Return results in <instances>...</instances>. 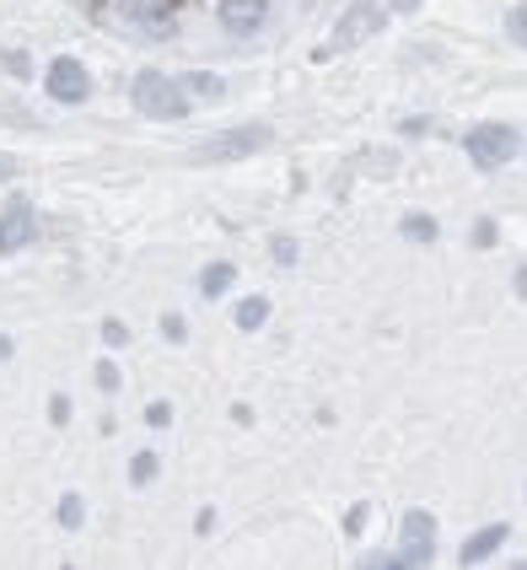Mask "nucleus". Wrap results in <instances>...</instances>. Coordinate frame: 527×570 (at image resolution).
I'll return each mask as SVG.
<instances>
[{
  "label": "nucleus",
  "mask_w": 527,
  "mask_h": 570,
  "mask_svg": "<svg viewBox=\"0 0 527 570\" xmlns=\"http://www.w3.org/2000/svg\"><path fill=\"white\" fill-rule=\"evenodd\" d=\"M382 17H388V6H382V0H356V6L345 11V22L334 28V39H328L318 54H334V49H350V43L371 39V33L382 28Z\"/></svg>",
  "instance_id": "20e7f679"
},
{
  "label": "nucleus",
  "mask_w": 527,
  "mask_h": 570,
  "mask_svg": "<svg viewBox=\"0 0 527 570\" xmlns=\"http://www.w3.org/2000/svg\"><path fill=\"white\" fill-rule=\"evenodd\" d=\"M189 92H200V97H221V82H215V76H189Z\"/></svg>",
  "instance_id": "dca6fc26"
},
{
  "label": "nucleus",
  "mask_w": 527,
  "mask_h": 570,
  "mask_svg": "<svg viewBox=\"0 0 527 570\" xmlns=\"http://www.w3.org/2000/svg\"><path fill=\"white\" fill-rule=\"evenodd\" d=\"M28 243H33V204L17 194V200L0 210V253H17V247H28Z\"/></svg>",
  "instance_id": "0eeeda50"
},
{
  "label": "nucleus",
  "mask_w": 527,
  "mask_h": 570,
  "mask_svg": "<svg viewBox=\"0 0 527 570\" xmlns=\"http://www.w3.org/2000/svg\"><path fill=\"white\" fill-rule=\"evenodd\" d=\"M60 522H65V528H82V500H76V495L60 500Z\"/></svg>",
  "instance_id": "2eb2a0df"
},
{
  "label": "nucleus",
  "mask_w": 527,
  "mask_h": 570,
  "mask_svg": "<svg viewBox=\"0 0 527 570\" xmlns=\"http://www.w3.org/2000/svg\"><path fill=\"white\" fill-rule=\"evenodd\" d=\"M162 6H189V0H162Z\"/></svg>",
  "instance_id": "c85d7f7f"
},
{
  "label": "nucleus",
  "mask_w": 527,
  "mask_h": 570,
  "mask_svg": "<svg viewBox=\"0 0 527 570\" xmlns=\"http://www.w3.org/2000/svg\"><path fill=\"white\" fill-rule=\"evenodd\" d=\"M404 6H414V0H404Z\"/></svg>",
  "instance_id": "c756f323"
},
{
  "label": "nucleus",
  "mask_w": 527,
  "mask_h": 570,
  "mask_svg": "<svg viewBox=\"0 0 527 570\" xmlns=\"http://www.w3.org/2000/svg\"><path fill=\"white\" fill-rule=\"evenodd\" d=\"M232 281H238V270H232V264H210V270L200 275V291L215 302V296H226V291H232Z\"/></svg>",
  "instance_id": "9b49d317"
},
{
  "label": "nucleus",
  "mask_w": 527,
  "mask_h": 570,
  "mask_svg": "<svg viewBox=\"0 0 527 570\" xmlns=\"http://www.w3.org/2000/svg\"><path fill=\"white\" fill-rule=\"evenodd\" d=\"M0 71H11V76H28V54H0Z\"/></svg>",
  "instance_id": "6ab92c4d"
},
{
  "label": "nucleus",
  "mask_w": 527,
  "mask_h": 570,
  "mask_svg": "<svg viewBox=\"0 0 527 570\" xmlns=\"http://www.w3.org/2000/svg\"><path fill=\"white\" fill-rule=\"evenodd\" d=\"M146 420H151V425H167V420H172V404H151L146 409Z\"/></svg>",
  "instance_id": "5701e85b"
},
{
  "label": "nucleus",
  "mask_w": 527,
  "mask_h": 570,
  "mask_svg": "<svg viewBox=\"0 0 527 570\" xmlns=\"http://www.w3.org/2000/svg\"><path fill=\"white\" fill-rule=\"evenodd\" d=\"M97 388H103V393H114V388H119V367H114V361H103V367H97Z\"/></svg>",
  "instance_id": "a211bd4d"
},
{
  "label": "nucleus",
  "mask_w": 527,
  "mask_h": 570,
  "mask_svg": "<svg viewBox=\"0 0 527 570\" xmlns=\"http://www.w3.org/2000/svg\"><path fill=\"white\" fill-rule=\"evenodd\" d=\"M517 291H523V296H527V270H523V275H517Z\"/></svg>",
  "instance_id": "cd10ccee"
},
{
  "label": "nucleus",
  "mask_w": 527,
  "mask_h": 570,
  "mask_svg": "<svg viewBox=\"0 0 527 570\" xmlns=\"http://www.w3.org/2000/svg\"><path fill=\"white\" fill-rule=\"evenodd\" d=\"M135 108H140L146 119H183V114H189L183 86L167 82L162 71H140V76H135Z\"/></svg>",
  "instance_id": "f257e3e1"
},
{
  "label": "nucleus",
  "mask_w": 527,
  "mask_h": 570,
  "mask_svg": "<svg viewBox=\"0 0 527 570\" xmlns=\"http://www.w3.org/2000/svg\"><path fill=\"white\" fill-rule=\"evenodd\" d=\"M264 17H270V0H221V22L232 33H253Z\"/></svg>",
  "instance_id": "6e6552de"
},
{
  "label": "nucleus",
  "mask_w": 527,
  "mask_h": 570,
  "mask_svg": "<svg viewBox=\"0 0 527 570\" xmlns=\"http://www.w3.org/2000/svg\"><path fill=\"white\" fill-rule=\"evenodd\" d=\"M129 479H135V485H151V479H157V452H135Z\"/></svg>",
  "instance_id": "ddd939ff"
},
{
  "label": "nucleus",
  "mask_w": 527,
  "mask_h": 570,
  "mask_svg": "<svg viewBox=\"0 0 527 570\" xmlns=\"http://www.w3.org/2000/svg\"><path fill=\"white\" fill-rule=\"evenodd\" d=\"M506 28H512V39L517 43H527V6H517V11L506 17Z\"/></svg>",
  "instance_id": "f3484780"
},
{
  "label": "nucleus",
  "mask_w": 527,
  "mask_h": 570,
  "mask_svg": "<svg viewBox=\"0 0 527 570\" xmlns=\"http://www.w3.org/2000/svg\"><path fill=\"white\" fill-rule=\"evenodd\" d=\"M361 522H366V506H356V511L345 517V532H361Z\"/></svg>",
  "instance_id": "393cba45"
},
{
  "label": "nucleus",
  "mask_w": 527,
  "mask_h": 570,
  "mask_svg": "<svg viewBox=\"0 0 527 570\" xmlns=\"http://www.w3.org/2000/svg\"><path fill=\"white\" fill-rule=\"evenodd\" d=\"M11 172H17V162H11V157H0V178H11Z\"/></svg>",
  "instance_id": "a878e982"
},
{
  "label": "nucleus",
  "mask_w": 527,
  "mask_h": 570,
  "mask_svg": "<svg viewBox=\"0 0 527 570\" xmlns=\"http://www.w3.org/2000/svg\"><path fill=\"white\" fill-rule=\"evenodd\" d=\"M162 334L178 345V339H183V318H162Z\"/></svg>",
  "instance_id": "b1692460"
},
{
  "label": "nucleus",
  "mask_w": 527,
  "mask_h": 570,
  "mask_svg": "<svg viewBox=\"0 0 527 570\" xmlns=\"http://www.w3.org/2000/svg\"><path fill=\"white\" fill-rule=\"evenodd\" d=\"M43 86H49V97H54V103H86V92H92L86 65H76V60H54Z\"/></svg>",
  "instance_id": "423d86ee"
},
{
  "label": "nucleus",
  "mask_w": 527,
  "mask_h": 570,
  "mask_svg": "<svg viewBox=\"0 0 527 570\" xmlns=\"http://www.w3.org/2000/svg\"><path fill=\"white\" fill-rule=\"evenodd\" d=\"M264 318H270V302H264V296H247V302H238V328H247V334H253Z\"/></svg>",
  "instance_id": "f8f14e48"
},
{
  "label": "nucleus",
  "mask_w": 527,
  "mask_h": 570,
  "mask_svg": "<svg viewBox=\"0 0 527 570\" xmlns=\"http://www.w3.org/2000/svg\"><path fill=\"white\" fill-rule=\"evenodd\" d=\"M259 146H270V129L264 124H247V129H226V135H210L200 146V162H226V157H247V151H259Z\"/></svg>",
  "instance_id": "39448f33"
},
{
  "label": "nucleus",
  "mask_w": 527,
  "mask_h": 570,
  "mask_svg": "<svg viewBox=\"0 0 527 570\" xmlns=\"http://www.w3.org/2000/svg\"><path fill=\"white\" fill-rule=\"evenodd\" d=\"M474 243H479V247L495 243V221H479V226H474Z\"/></svg>",
  "instance_id": "412c9836"
},
{
  "label": "nucleus",
  "mask_w": 527,
  "mask_h": 570,
  "mask_svg": "<svg viewBox=\"0 0 527 570\" xmlns=\"http://www.w3.org/2000/svg\"><path fill=\"white\" fill-rule=\"evenodd\" d=\"M517 129L512 124H474L468 129V157H474V167H500L517 157Z\"/></svg>",
  "instance_id": "7ed1b4c3"
},
{
  "label": "nucleus",
  "mask_w": 527,
  "mask_h": 570,
  "mask_svg": "<svg viewBox=\"0 0 527 570\" xmlns=\"http://www.w3.org/2000/svg\"><path fill=\"white\" fill-rule=\"evenodd\" d=\"M124 17H135L151 39H167V33H172V17L162 11V0H124Z\"/></svg>",
  "instance_id": "1a4fd4ad"
},
{
  "label": "nucleus",
  "mask_w": 527,
  "mask_h": 570,
  "mask_svg": "<svg viewBox=\"0 0 527 570\" xmlns=\"http://www.w3.org/2000/svg\"><path fill=\"white\" fill-rule=\"evenodd\" d=\"M500 543H506V522H495V528H479L474 538H468V543H463V549H457V560H463V566H479V560H489V555H495Z\"/></svg>",
  "instance_id": "9d476101"
},
{
  "label": "nucleus",
  "mask_w": 527,
  "mask_h": 570,
  "mask_svg": "<svg viewBox=\"0 0 527 570\" xmlns=\"http://www.w3.org/2000/svg\"><path fill=\"white\" fill-rule=\"evenodd\" d=\"M6 356H11V339H6V334H0V361H6Z\"/></svg>",
  "instance_id": "bb28decb"
},
{
  "label": "nucleus",
  "mask_w": 527,
  "mask_h": 570,
  "mask_svg": "<svg viewBox=\"0 0 527 570\" xmlns=\"http://www.w3.org/2000/svg\"><path fill=\"white\" fill-rule=\"evenodd\" d=\"M404 238H414V243H431V238H436V221H431V215H404Z\"/></svg>",
  "instance_id": "4468645a"
},
{
  "label": "nucleus",
  "mask_w": 527,
  "mask_h": 570,
  "mask_svg": "<svg viewBox=\"0 0 527 570\" xmlns=\"http://www.w3.org/2000/svg\"><path fill=\"white\" fill-rule=\"evenodd\" d=\"M49 420L65 425V420H71V399H54V404H49Z\"/></svg>",
  "instance_id": "aec40b11"
},
{
  "label": "nucleus",
  "mask_w": 527,
  "mask_h": 570,
  "mask_svg": "<svg viewBox=\"0 0 527 570\" xmlns=\"http://www.w3.org/2000/svg\"><path fill=\"white\" fill-rule=\"evenodd\" d=\"M436 555V522H431V511H409L404 517V549L399 555H366V566H425Z\"/></svg>",
  "instance_id": "f03ea898"
},
{
  "label": "nucleus",
  "mask_w": 527,
  "mask_h": 570,
  "mask_svg": "<svg viewBox=\"0 0 527 570\" xmlns=\"http://www.w3.org/2000/svg\"><path fill=\"white\" fill-rule=\"evenodd\" d=\"M103 339H108V345H124V339H129V328H124V324H103Z\"/></svg>",
  "instance_id": "4be33fe9"
}]
</instances>
